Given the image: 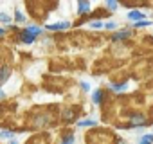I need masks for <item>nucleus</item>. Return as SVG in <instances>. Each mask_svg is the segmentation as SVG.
Returning a JSON list of instances; mask_svg holds the SVG:
<instances>
[{
  "mask_svg": "<svg viewBox=\"0 0 153 144\" xmlns=\"http://www.w3.org/2000/svg\"><path fill=\"white\" fill-rule=\"evenodd\" d=\"M68 27H70L68 22H58V24H51V25H47L45 29H49V31H65V29H68Z\"/></svg>",
  "mask_w": 153,
  "mask_h": 144,
  "instance_id": "nucleus-1",
  "label": "nucleus"
},
{
  "mask_svg": "<svg viewBox=\"0 0 153 144\" xmlns=\"http://www.w3.org/2000/svg\"><path fill=\"white\" fill-rule=\"evenodd\" d=\"M146 122V119H144V115H133L131 119H130V126H142Z\"/></svg>",
  "mask_w": 153,
  "mask_h": 144,
  "instance_id": "nucleus-2",
  "label": "nucleus"
},
{
  "mask_svg": "<svg viewBox=\"0 0 153 144\" xmlns=\"http://www.w3.org/2000/svg\"><path fill=\"white\" fill-rule=\"evenodd\" d=\"M128 18H130V20H133V22H140V20H144V15H142L140 11L133 9V11H130V13H128Z\"/></svg>",
  "mask_w": 153,
  "mask_h": 144,
  "instance_id": "nucleus-3",
  "label": "nucleus"
},
{
  "mask_svg": "<svg viewBox=\"0 0 153 144\" xmlns=\"http://www.w3.org/2000/svg\"><path fill=\"white\" fill-rule=\"evenodd\" d=\"M34 38H36V36H34V34H31L27 29L22 33V42H24V43H33V42H34Z\"/></svg>",
  "mask_w": 153,
  "mask_h": 144,
  "instance_id": "nucleus-4",
  "label": "nucleus"
},
{
  "mask_svg": "<svg viewBox=\"0 0 153 144\" xmlns=\"http://www.w3.org/2000/svg\"><path fill=\"white\" fill-rule=\"evenodd\" d=\"M78 11H79V15L88 13V11H90V4L87 2V0H79V7H78Z\"/></svg>",
  "mask_w": 153,
  "mask_h": 144,
  "instance_id": "nucleus-5",
  "label": "nucleus"
},
{
  "mask_svg": "<svg viewBox=\"0 0 153 144\" xmlns=\"http://www.w3.org/2000/svg\"><path fill=\"white\" fill-rule=\"evenodd\" d=\"M7 78H9V67H4L2 70H0V83H4Z\"/></svg>",
  "mask_w": 153,
  "mask_h": 144,
  "instance_id": "nucleus-6",
  "label": "nucleus"
},
{
  "mask_svg": "<svg viewBox=\"0 0 153 144\" xmlns=\"http://www.w3.org/2000/svg\"><path fill=\"white\" fill-rule=\"evenodd\" d=\"M128 36H130V31H121V33L114 34V40H123V38H128Z\"/></svg>",
  "mask_w": 153,
  "mask_h": 144,
  "instance_id": "nucleus-7",
  "label": "nucleus"
},
{
  "mask_svg": "<svg viewBox=\"0 0 153 144\" xmlns=\"http://www.w3.org/2000/svg\"><path fill=\"white\" fill-rule=\"evenodd\" d=\"M78 126H96V121H92V119H83V121H79L78 122Z\"/></svg>",
  "mask_w": 153,
  "mask_h": 144,
  "instance_id": "nucleus-8",
  "label": "nucleus"
},
{
  "mask_svg": "<svg viewBox=\"0 0 153 144\" xmlns=\"http://www.w3.org/2000/svg\"><path fill=\"white\" fill-rule=\"evenodd\" d=\"M153 142V135L151 133H148V135H144L140 140H139V144H151Z\"/></svg>",
  "mask_w": 153,
  "mask_h": 144,
  "instance_id": "nucleus-9",
  "label": "nucleus"
},
{
  "mask_svg": "<svg viewBox=\"0 0 153 144\" xmlns=\"http://www.w3.org/2000/svg\"><path fill=\"white\" fill-rule=\"evenodd\" d=\"M27 31H29L31 34H34V36L42 34V29H40V27H36V25H29V27H27Z\"/></svg>",
  "mask_w": 153,
  "mask_h": 144,
  "instance_id": "nucleus-10",
  "label": "nucleus"
},
{
  "mask_svg": "<svg viewBox=\"0 0 153 144\" xmlns=\"http://www.w3.org/2000/svg\"><path fill=\"white\" fill-rule=\"evenodd\" d=\"M110 88H112L114 92H124V90H126V83H121V85H112Z\"/></svg>",
  "mask_w": 153,
  "mask_h": 144,
  "instance_id": "nucleus-11",
  "label": "nucleus"
},
{
  "mask_svg": "<svg viewBox=\"0 0 153 144\" xmlns=\"http://www.w3.org/2000/svg\"><path fill=\"white\" fill-rule=\"evenodd\" d=\"M106 6L112 9V11H115L117 7H119V4H117V0H106Z\"/></svg>",
  "mask_w": 153,
  "mask_h": 144,
  "instance_id": "nucleus-12",
  "label": "nucleus"
},
{
  "mask_svg": "<svg viewBox=\"0 0 153 144\" xmlns=\"http://www.w3.org/2000/svg\"><path fill=\"white\" fill-rule=\"evenodd\" d=\"M148 25H151V22H148V20H140V22H135V27H148Z\"/></svg>",
  "mask_w": 153,
  "mask_h": 144,
  "instance_id": "nucleus-13",
  "label": "nucleus"
},
{
  "mask_svg": "<svg viewBox=\"0 0 153 144\" xmlns=\"http://www.w3.org/2000/svg\"><path fill=\"white\" fill-rule=\"evenodd\" d=\"M92 99H94V103H101V90H96L94 96H92Z\"/></svg>",
  "mask_w": 153,
  "mask_h": 144,
  "instance_id": "nucleus-14",
  "label": "nucleus"
},
{
  "mask_svg": "<svg viewBox=\"0 0 153 144\" xmlns=\"http://www.w3.org/2000/svg\"><path fill=\"white\" fill-rule=\"evenodd\" d=\"M61 144H74V135L70 133V135H67L65 139H63V142Z\"/></svg>",
  "mask_w": 153,
  "mask_h": 144,
  "instance_id": "nucleus-15",
  "label": "nucleus"
},
{
  "mask_svg": "<svg viewBox=\"0 0 153 144\" xmlns=\"http://www.w3.org/2000/svg\"><path fill=\"white\" fill-rule=\"evenodd\" d=\"M0 22H4V24H9V22H11V18H9L6 13H0Z\"/></svg>",
  "mask_w": 153,
  "mask_h": 144,
  "instance_id": "nucleus-16",
  "label": "nucleus"
},
{
  "mask_svg": "<svg viewBox=\"0 0 153 144\" xmlns=\"http://www.w3.org/2000/svg\"><path fill=\"white\" fill-rule=\"evenodd\" d=\"M90 27H94V29H103V27H105V24H103V22H92V24H90Z\"/></svg>",
  "mask_w": 153,
  "mask_h": 144,
  "instance_id": "nucleus-17",
  "label": "nucleus"
},
{
  "mask_svg": "<svg viewBox=\"0 0 153 144\" xmlns=\"http://www.w3.org/2000/svg\"><path fill=\"white\" fill-rule=\"evenodd\" d=\"M15 133L13 131H2V133H0V139H9V137H13Z\"/></svg>",
  "mask_w": 153,
  "mask_h": 144,
  "instance_id": "nucleus-18",
  "label": "nucleus"
},
{
  "mask_svg": "<svg viewBox=\"0 0 153 144\" xmlns=\"http://www.w3.org/2000/svg\"><path fill=\"white\" fill-rule=\"evenodd\" d=\"M16 20H18V22H24V20H25V16H24L22 13H16Z\"/></svg>",
  "mask_w": 153,
  "mask_h": 144,
  "instance_id": "nucleus-19",
  "label": "nucleus"
},
{
  "mask_svg": "<svg viewBox=\"0 0 153 144\" xmlns=\"http://www.w3.org/2000/svg\"><path fill=\"white\" fill-rule=\"evenodd\" d=\"M105 27H106V29H114V27H115V24H114V22H106V24H105Z\"/></svg>",
  "mask_w": 153,
  "mask_h": 144,
  "instance_id": "nucleus-20",
  "label": "nucleus"
},
{
  "mask_svg": "<svg viewBox=\"0 0 153 144\" xmlns=\"http://www.w3.org/2000/svg\"><path fill=\"white\" fill-rule=\"evenodd\" d=\"M81 88H83V90H87V92H88V90H90V85H88V83H85V81H83V83H81Z\"/></svg>",
  "mask_w": 153,
  "mask_h": 144,
  "instance_id": "nucleus-21",
  "label": "nucleus"
},
{
  "mask_svg": "<svg viewBox=\"0 0 153 144\" xmlns=\"http://www.w3.org/2000/svg\"><path fill=\"white\" fill-rule=\"evenodd\" d=\"M4 96H6V94H4V90H0V97H4Z\"/></svg>",
  "mask_w": 153,
  "mask_h": 144,
  "instance_id": "nucleus-22",
  "label": "nucleus"
},
{
  "mask_svg": "<svg viewBox=\"0 0 153 144\" xmlns=\"http://www.w3.org/2000/svg\"><path fill=\"white\" fill-rule=\"evenodd\" d=\"M2 34H4V29H2V27H0V36H2Z\"/></svg>",
  "mask_w": 153,
  "mask_h": 144,
  "instance_id": "nucleus-23",
  "label": "nucleus"
},
{
  "mask_svg": "<svg viewBox=\"0 0 153 144\" xmlns=\"http://www.w3.org/2000/svg\"><path fill=\"white\" fill-rule=\"evenodd\" d=\"M11 144H16V142H15V140H13V142H11Z\"/></svg>",
  "mask_w": 153,
  "mask_h": 144,
  "instance_id": "nucleus-24",
  "label": "nucleus"
}]
</instances>
